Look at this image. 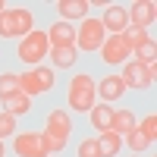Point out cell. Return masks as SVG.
Instances as JSON below:
<instances>
[{
    "label": "cell",
    "instance_id": "obj_1",
    "mask_svg": "<svg viewBox=\"0 0 157 157\" xmlns=\"http://www.w3.org/2000/svg\"><path fill=\"white\" fill-rule=\"evenodd\" d=\"M69 107L72 113H91V107H94L98 101V82L91 75H75L69 82Z\"/></svg>",
    "mask_w": 157,
    "mask_h": 157
},
{
    "label": "cell",
    "instance_id": "obj_2",
    "mask_svg": "<svg viewBox=\"0 0 157 157\" xmlns=\"http://www.w3.org/2000/svg\"><path fill=\"white\" fill-rule=\"evenodd\" d=\"M47 50H50V41H47V32H29L22 38V44H19V60H25V63H41L44 57H47Z\"/></svg>",
    "mask_w": 157,
    "mask_h": 157
},
{
    "label": "cell",
    "instance_id": "obj_3",
    "mask_svg": "<svg viewBox=\"0 0 157 157\" xmlns=\"http://www.w3.org/2000/svg\"><path fill=\"white\" fill-rule=\"evenodd\" d=\"M104 41H107V35H104L101 19H82L75 32V50H101Z\"/></svg>",
    "mask_w": 157,
    "mask_h": 157
},
{
    "label": "cell",
    "instance_id": "obj_4",
    "mask_svg": "<svg viewBox=\"0 0 157 157\" xmlns=\"http://www.w3.org/2000/svg\"><path fill=\"white\" fill-rule=\"evenodd\" d=\"M54 88V69H47V66H38L32 72H25L19 75V91L22 94H44V91Z\"/></svg>",
    "mask_w": 157,
    "mask_h": 157
},
{
    "label": "cell",
    "instance_id": "obj_5",
    "mask_svg": "<svg viewBox=\"0 0 157 157\" xmlns=\"http://www.w3.org/2000/svg\"><path fill=\"white\" fill-rule=\"evenodd\" d=\"M13 148H16L19 157H47L41 132H22V135H16L13 138Z\"/></svg>",
    "mask_w": 157,
    "mask_h": 157
},
{
    "label": "cell",
    "instance_id": "obj_6",
    "mask_svg": "<svg viewBox=\"0 0 157 157\" xmlns=\"http://www.w3.org/2000/svg\"><path fill=\"white\" fill-rule=\"evenodd\" d=\"M129 54H132V47L126 44L123 35H107V41L101 44V57H104V63H110V66L129 60Z\"/></svg>",
    "mask_w": 157,
    "mask_h": 157
},
{
    "label": "cell",
    "instance_id": "obj_7",
    "mask_svg": "<svg viewBox=\"0 0 157 157\" xmlns=\"http://www.w3.org/2000/svg\"><path fill=\"white\" fill-rule=\"evenodd\" d=\"M154 19H157V3L154 0H138V3L129 6V25L132 29L148 32V25H154Z\"/></svg>",
    "mask_w": 157,
    "mask_h": 157
},
{
    "label": "cell",
    "instance_id": "obj_8",
    "mask_svg": "<svg viewBox=\"0 0 157 157\" xmlns=\"http://www.w3.org/2000/svg\"><path fill=\"white\" fill-rule=\"evenodd\" d=\"M101 25H104V32L123 35V32L129 29V10H126V6H120V3H110V6H107V13H104V19H101Z\"/></svg>",
    "mask_w": 157,
    "mask_h": 157
},
{
    "label": "cell",
    "instance_id": "obj_9",
    "mask_svg": "<svg viewBox=\"0 0 157 157\" xmlns=\"http://www.w3.org/2000/svg\"><path fill=\"white\" fill-rule=\"evenodd\" d=\"M57 10H60V22H69L72 25V19H85V13L91 10V3L88 0H60L57 3Z\"/></svg>",
    "mask_w": 157,
    "mask_h": 157
},
{
    "label": "cell",
    "instance_id": "obj_10",
    "mask_svg": "<svg viewBox=\"0 0 157 157\" xmlns=\"http://www.w3.org/2000/svg\"><path fill=\"white\" fill-rule=\"evenodd\" d=\"M47 41L50 47H63V44H75V29L69 22H54L47 29Z\"/></svg>",
    "mask_w": 157,
    "mask_h": 157
},
{
    "label": "cell",
    "instance_id": "obj_11",
    "mask_svg": "<svg viewBox=\"0 0 157 157\" xmlns=\"http://www.w3.org/2000/svg\"><path fill=\"white\" fill-rule=\"evenodd\" d=\"M123 91H126L123 75H107V78H101V85H98V94L107 101V104H110V101H120Z\"/></svg>",
    "mask_w": 157,
    "mask_h": 157
},
{
    "label": "cell",
    "instance_id": "obj_12",
    "mask_svg": "<svg viewBox=\"0 0 157 157\" xmlns=\"http://www.w3.org/2000/svg\"><path fill=\"white\" fill-rule=\"evenodd\" d=\"M47 132L69 138V132H72V120H69V113H66V110H50V113H47Z\"/></svg>",
    "mask_w": 157,
    "mask_h": 157
},
{
    "label": "cell",
    "instance_id": "obj_13",
    "mask_svg": "<svg viewBox=\"0 0 157 157\" xmlns=\"http://www.w3.org/2000/svg\"><path fill=\"white\" fill-rule=\"evenodd\" d=\"M123 82H126V88H148V82H145V66H141L138 60H129L126 66H123Z\"/></svg>",
    "mask_w": 157,
    "mask_h": 157
},
{
    "label": "cell",
    "instance_id": "obj_14",
    "mask_svg": "<svg viewBox=\"0 0 157 157\" xmlns=\"http://www.w3.org/2000/svg\"><path fill=\"white\" fill-rule=\"evenodd\" d=\"M91 126L98 129V132H110V126H113V107L110 104H98V107H91Z\"/></svg>",
    "mask_w": 157,
    "mask_h": 157
},
{
    "label": "cell",
    "instance_id": "obj_15",
    "mask_svg": "<svg viewBox=\"0 0 157 157\" xmlns=\"http://www.w3.org/2000/svg\"><path fill=\"white\" fill-rule=\"evenodd\" d=\"M50 60H54V66H60V69H69L72 63L78 60V50H75V44H63V47H50Z\"/></svg>",
    "mask_w": 157,
    "mask_h": 157
},
{
    "label": "cell",
    "instance_id": "obj_16",
    "mask_svg": "<svg viewBox=\"0 0 157 157\" xmlns=\"http://www.w3.org/2000/svg\"><path fill=\"white\" fill-rule=\"evenodd\" d=\"M3 113H10V116H22V113H29L32 110V98L29 94H22V91H16V94H10V98H3Z\"/></svg>",
    "mask_w": 157,
    "mask_h": 157
},
{
    "label": "cell",
    "instance_id": "obj_17",
    "mask_svg": "<svg viewBox=\"0 0 157 157\" xmlns=\"http://www.w3.org/2000/svg\"><path fill=\"white\" fill-rule=\"evenodd\" d=\"M135 129V116H132V110H113V126H110V132H116V135H129Z\"/></svg>",
    "mask_w": 157,
    "mask_h": 157
},
{
    "label": "cell",
    "instance_id": "obj_18",
    "mask_svg": "<svg viewBox=\"0 0 157 157\" xmlns=\"http://www.w3.org/2000/svg\"><path fill=\"white\" fill-rule=\"evenodd\" d=\"M13 13V38L16 35H29L32 32V22H35V16H32V10H10Z\"/></svg>",
    "mask_w": 157,
    "mask_h": 157
},
{
    "label": "cell",
    "instance_id": "obj_19",
    "mask_svg": "<svg viewBox=\"0 0 157 157\" xmlns=\"http://www.w3.org/2000/svg\"><path fill=\"white\" fill-rule=\"evenodd\" d=\"M120 145H123V138L116 135V132H101V135H98V151H101V157H113L116 151H120Z\"/></svg>",
    "mask_w": 157,
    "mask_h": 157
},
{
    "label": "cell",
    "instance_id": "obj_20",
    "mask_svg": "<svg viewBox=\"0 0 157 157\" xmlns=\"http://www.w3.org/2000/svg\"><path fill=\"white\" fill-rule=\"evenodd\" d=\"M135 60L138 63H157V44H154V38H148L141 47H135Z\"/></svg>",
    "mask_w": 157,
    "mask_h": 157
},
{
    "label": "cell",
    "instance_id": "obj_21",
    "mask_svg": "<svg viewBox=\"0 0 157 157\" xmlns=\"http://www.w3.org/2000/svg\"><path fill=\"white\" fill-rule=\"evenodd\" d=\"M16 91H19V75L3 72V75H0V101L10 98V94H16Z\"/></svg>",
    "mask_w": 157,
    "mask_h": 157
},
{
    "label": "cell",
    "instance_id": "obj_22",
    "mask_svg": "<svg viewBox=\"0 0 157 157\" xmlns=\"http://www.w3.org/2000/svg\"><path fill=\"white\" fill-rule=\"evenodd\" d=\"M41 138H44L47 154H57V151H63V148H66V138H63V135H54V132H47V129L41 132Z\"/></svg>",
    "mask_w": 157,
    "mask_h": 157
},
{
    "label": "cell",
    "instance_id": "obj_23",
    "mask_svg": "<svg viewBox=\"0 0 157 157\" xmlns=\"http://www.w3.org/2000/svg\"><path fill=\"white\" fill-rule=\"evenodd\" d=\"M138 132H141V135L148 138V145H154V138H157V116H154V113H148L145 120H141Z\"/></svg>",
    "mask_w": 157,
    "mask_h": 157
},
{
    "label": "cell",
    "instance_id": "obj_24",
    "mask_svg": "<svg viewBox=\"0 0 157 157\" xmlns=\"http://www.w3.org/2000/svg\"><path fill=\"white\" fill-rule=\"evenodd\" d=\"M123 38H126V44L135 50V47H141V44L148 41V32H141V29H132V25H129V29L123 32Z\"/></svg>",
    "mask_w": 157,
    "mask_h": 157
},
{
    "label": "cell",
    "instance_id": "obj_25",
    "mask_svg": "<svg viewBox=\"0 0 157 157\" xmlns=\"http://www.w3.org/2000/svg\"><path fill=\"white\" fill-rule=\"evenodd\" d=\"M6 135H16V116L0 113V141H3Z\"/></svg>",
    "mask_w": 157,
    "mask_h": 157
},
{
    "label": "cell",
    "instance_id": "obj_26",
    "mask_svg": "<svg viewBox=\"0 0 157 157\" xmlns=\"http://www.w3.org/2000/svg\"><path fill=\"white\" fill-rule=\"evenodd\" d=\"M78 157H101V151H98V138H85L82 145H78Z\"/></svg>",
    "mask_w": 157,
    "mask_h": 157
},
{
    "label": "cell",
    "instance_id": "obj_27",
    "mask_svg": "<svg viewBox=\"0 0 157 157\" xmlns=\"http://www.w3.org/2000/svg\"><path fill=\"white\" fill-rule=\"evenodd\" d=\"M0 38H13V13L10 10L0 13Z\"/></svg>",
    "mask_w": 157,
    "mask_h": 157
},
{
    "label": "cell",
    "instance_id": "obj_28",
    "mask_svg": "<svg viewBox=\"0 0 157 157\" xmlns=\"http://www.w3.org/2000/svg\"><path fill=\"white\" fill-rule=\"evenodd\" d=\"M129 148H132V151H145L148 148V138L141 135L138 129H132V132H129Z\"/></svg>",
    "mask_w": 157,
    "mask_h": 157
},
{
    "label": "cell",
    "instance_id": "obj_29",
    "mask_svg": "<svg viewBox=\"0 0 157 157\" xmlns=\"http://www.w3.org/2000/svg\"><path fill=\"white\" fill-rule=\"evenodd\" d=\"M145 66V82H148V88L154 85V78H157V63H141Z\"/></svg>",
    "mask_w": 157,
    "mask_h": 157
},
{
    "label": "cell",
    "instance_id": "obj_30",
    "mask_svg": "<svg viewBox=\"0 0 157 157\" xmlns=\"http://www.w3.org/2000/svg\"><path fill=\"white\" fill-rule=\"evenodd\" d=\"M3 10H6V3H3V0H0V13H3Z\"/></svg>",
    "mask_w": 157,
    "mask_h": 157
},
{
    "label": "cell",
    "instance_id": "obj_31",
    "mask_svg": "<svg viewBox=\"0 0 157 157\" xmlns=\"http://www.w3.org/2000/svg\"><path fill=\"white\" fill-rule=\"evenodd\" d=\"M0 157H3V141H0Z\"/></svg>",
    "mask_w": 157,
    "mask_h": 157
}]
</instances>
